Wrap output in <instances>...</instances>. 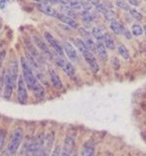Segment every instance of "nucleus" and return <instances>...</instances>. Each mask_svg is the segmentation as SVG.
Wrapping results in <instances>:
<instances>
[{
  "label": "nucleus",
  "instance_id": "f257e3e1",
  "mask_svg": "<svg viewBox=\"0 0 146 156\" xmlns=\"http://www.w3.org/2000/svg\"><path fill=\"white\" fill-rule=\"evenodd\" d=\"M21 66L23 71V77L26 84L27 89L32 91L34 95L39 98V99L44 98V96H45V90H44L40 81L37 79L35 73H34L33 69L29 66V63L27 62L24 57L21 58Z\"/></svg>",
  "mask_w": 146,
  "mask_h": 156
},
{
  "label": "nucleus",
  "instance_id": "f03ea898",
  "mask_svg": "<svg viewBox=\"0 0 146 156\" xmlns=\"http://www.w3.org/2000/svg\"><path fill=\"white\" fill-rule=\"evenodd\" d=\"M23 136H24V132H23V129L21 128V127H17V128L14 129V131L12 132V134L10 136V139H9L7 148H6L12 155L16 153L18 149L19 148V145L23 143Z\"/></svg>",
  "mask_w": 146,
  "mask_h": 156
},
{
  "label": "nucleus",
  "instance_id": "7ed1b4c3",
  "mask_svg": "<svg viewBox=\"0 0 146 156\" xmlns=\"http://www.w3.org/2000/svg\"><path fill=\"white\" fill-rule=\"evenodd\" d=\"M75 140L76 136L74 134H68L64 141H63V144L61 148V155L60 156H71L73 149H74L75 146Z\"/></svg>",
  "mask_w": 146,
  "mask_h": 156
},
{
  "label": "nucleus",
  "instance_id": "20e7f679",
  "mask_svg": "<svg viewBox=\"0 0 146 156\" xmlns=\"http://www.w3.org/2000/svg\"><path fill=\"white\" fill-rule=\"evenodd\" d=\"M55 61H56V63L58 67H61V69L64 71L68 76H74L75 74V67L73 66V65L68 62L66 58H64L63 56H58L57 55L56 58H55Z\"/></svg>",
  "mask_w": 146,
  "mask_h": 156
},
{
  "label": "nucleus",
  "instance_id": "39448f33",
  "mask_svg": "<svg viewBox=\"0 0 146 156\" xmlns=\"http://www.w3.org/2000/svg\"><path fill=\"white\" fill-rule=\"evenodd\" d=\"M17 83L13 80V78L10 76V74L7 72V70L4 73L3 77V96L6 99H10L12 96V93L14 88L16 87Z\"/></svg>",
  "mask_w": 146,
  "mask_h": 156
},
{
  "label": "nucleus",
  "instance_id": "423d86ee",
  "mask_svg": "<svg viewBox=\"0 0 146 156\" xmlns=\"http://www.w3.org/2000/svg\"><path fill=\"white\" fill-rule=\"evenodd\" d=\"M17 94H18V100L21 104H26L27 101V87L26 82L23 80V74L19 75L18 77V81H17Z\"/></svg>",
  "mask_w": 146,
  "mask_h": 156
},
{
  "label": "nucleus",
  "instance_id": "0eeeda50",
  "mask_svg": "<svg viewBox=\"0 0 146 156\" xmlns=\"http://www.w3.org/2000/svg\"><path fill=\"white\" fill-rule=\"evenodd\" d=\"M44 38H45V41L48 42L49 45H50L53 48V50L57 53V55H58V56H63V54H64V51H63L62 44H61L60 42H58L50 32H47V31L44 32Z\"/></svg>",
  "mask_w": 146,
  "mask_h": 156
},
{
  "label": "nucleus",
  "instance_id": "6e6552de",
  "mask_svg": "<svg viewBox=\"0 0 146 156\" xmlns=\"http://www.w3.org/2000/svg\"><path fill=\"white\" fill-rule=\"evenodd\" d=\"M81 55L83 56V58H85L86 62L88 63V66H90L91 70L94 72V73H96L97 71L99 70V62L96 61V58L95 57L94 53H92L91 51L89 50H86L85 52L81 53Z\"/></svg>",
  "mask_w": 146,
  "mask_h": 156
},
{
  "label": "nucleus",
  "instance_id": "1a4fd4ad",
  "mask_svg": "<svg viewBox=\"0 0 146 156\" xmlns=\"http://www.w3.org/2000/svg\"><path fill=\"white\" fill-rule=\"evenodd\" d=\"M63 51L66 54L67 58L73 62H79V55H78V52L76 51L75 47H73L72 44L69 42H63Z\"/></svg>",
  "mask_w": 146,
  "mask_h": 156
},
{
  "label": "nucleus",
  "instance_id": "9d476101",
  "mask_svg": "<svg viewBox=\"0 0 146 156\" xmlns=\"http://www.w3.org/2000/svg\"><path fill=\"white\" fill-rule=\"evenodd\" d=\"M33 39H34V42H35L36 46L39 50H41V52L46 57H48L49 58H53L52 52L50 51V49H49L45 39H42L40 36H38V35H33Z\"/></svg>",
  "mask_w": 146,
  "mask_h": 156
},
{
  "label": "nucleus",
  "instance_id": "9b49d317",
  "mask_svg": "<svg viewBox=\"0 0 146 156\" xmlns=\"http://www.w3.org/2000/svg\"><path fill=\"white\" fill-rule=\"evenodd\" d=\"M96 152V144L95 140H89L83 145L81 151V156H95Z\"/></svg>",
  "mask_w": 146,
  "mask_h": 156
},
{
  "label": "nucleus",
  "instance_id": "f8f14e48",
  "mask_svg": "<svg viewBox=\"0 0 146 156\" xmlns=\"http://www.w3.org/2000/svg\"><path fill=\"white\" fill-rule=\"evenodd\" d=\"M96 53L99 60L102 62H105V61H107V58H108L106 47L104 46V44L102 41H97L96 43Z\"/></svg>",
  "mask_w": 146,
  "mask_h": 156
},
{
  "label": "nucleus",
  "instance_id": "ddd939ff",
  "mask_svg": "<svg viewBox=\"0 0 146 156\" xmlns=\"http://www.w3.org/2000/svg\"><path fill=\"white\" fill-rule=\"evenodd\" d=\"M38 10L40 12H42L43 14L47 15V16H50V17H53V18H56L57 17L58 15V12L55 8H53L51 5H46V4H39L37 6Z\"/></svg>",
  "mask_w": 146,
  "mask_h": 156
},
{
  "label": "nucleus",
  "instance_id": "4468645a",
  "mask_svg": "<svg viewBox=\"0 0 146 156\" xmlns=\"http://www.w3.org/2000/svg\"><path fill=\"white\" fill-rule=\"evenodd\" d=\"M49 75H50V80L52 82L53 86L55 87L56 89H61L63 87V84H62L60 76H58V74L55 71V69L50 68V69H49Z\"/></svg>",
  "mask_w": 146,
  "mask_h": 156
},
{
  "label": "nucleus",
  "instance_id": "2eb2a0df",
  "mask_svg": "<svg viewBox=\"0 0 146 156\" xmlns=\"http://www.w3.org/2000/svg\"><path fill=\"white\" fill-rule=\"evenodd\" d=\"M57 19L60 20L61 23H65L66 26L70 27L71 28H78V23H77V22L75 21V20L70 18V17H68V16H66V15H64V14L58 13Z\"/></svg>",
  "mask_w": 146,
  "mask_h": 156
},
{
  "label": "nucleus",
  "instance_id": "dca6fc26",
  "mask_svg": "<svg viewBox=\"0 0 146 156\" xmlns=\"http://www.w3.org/2000/svg\"><path fill=\"white\" fill-rule=\"evenodd\" d=\"M105 31H104V29L100 27H92V37H95L97 41H102L103 40V38H104V35H105Z\"/></svg>",
  "mask_w": 146,
  "mask_h": 156
},
{
  "label": "nucleus",
  "instance_id": "f3484780",
  "mask_svg": "<svg viewBox=\"0 0 146 156\" xmlns=\"http://www.w3.org/2000/svg\"><path fill=\"white\" fill-rule=\"evenodd\" d=\"M124 26L121 23H119L117 20H113V21L110 22V28L111 30L113 31L115 34H122L123 33V30H124Z\"/></svg>",
  "mask_w": 146,
  "mask_h": 156
},
{
  "label": "nucleus",
  "instance_id": "a211bd4d",
  "mask_svg": "<svg viewBox=\"0 0 146 156\" xmlns=\"http://www.w3.org/2000/svg\"><path fill=\"white\" fill-rule=\"evenodd\" d=\"M103 44H104V46L107 48V49H109V50H114L115 49V42L113 40V38H112V36L110 35L109 33H105V35H104V38H103Z\"/></svg>",
  "mask_w": 146,
  "mask_h": 156
},
{
  "label": "nucleus",
  "instance_id": "6ab92c4d",
  "mask_svg": "<svg viewBox=\"0 0 146 156\" xmlns=\"http://www.w3.org/2000/svg\"><path fill=\"white\" fill-rule=\"evenodd\" d=\"M96 15L91 13V11H83L81 13V19L84 23H91L96 19Z\"/></svg>",
  "mask_w": 146,
  "mask_h": 156
},
{
  "label": "nucleus",
  "instance_id": "aec40b11",
  "mask_svg": "<svg viewBox=\"0 0 146 156\" xmlns=\"http://www.w3.org/2000/svg\"><path fill=\"white\" fill-rule=\"evenodd\" d=\"M83 42H84L85 46L87 47L88 50L91 51L92 53L96 52V43L92 39V37H90V38H84V39H83Z\"/></svg>",
  "mask_w": 146,
  "mask_h": 156
},
{
  "label": "nucleus",
  "instance_id": "412c9836",
  "mask_svg": "<svg viewBox=\"0 0 146 156\" xmlns=\"http://www.w3.org/2000/svg\"><path fill=\"white\" fill-rule=\"evenodd\" d=\"M118 52H119L120 55L125 58V60H128V58H130V52L128 50V48H127L124 44H120V45L118 46Z\"/></svg>",
  "mask_w": 146,
  "mask_h": 156
},
{
  "label": "nucleus",
  "instance_id": "4be33fe9",
  "mask_svg": "<svg viewBox=\"0 0 146 156\" xmlns=\"http://www.w3.org/2000/svg\"><path fill=\"white\" fill-rule=\"evenodd\" d=\"M131 34H134V36H140L143 34V28L140 27V24L135 23L131 27Z\"/></svg>",
  "mask_w": 146,
  "mask_h": 156
},
{
  "label": "nucleus",
  "instance_id": "5701e85b",
  "mask_svg": "<svg viewBox=\"0 0 146 156\" xmlns=\"http://www.w3.org/2000/svg\"><path fill=\"white\" fill-rule=\"evenodd\" d=\"M116 5L119 8L125 10V11H130V4L126 1V0H116Z\"/></svg>",
  "mask_w": 146,
  "mask_h": 156
},
{
  "label": "nucleus",
  "instance_id": "b1692460",
  "mask_svg": "<svg viewBox=\"0 0 146 156\" xmlns=\"http://www.w3.org/2000/svg\"><path fill=\"white\" fill-rule=\"evenodd\" d=\"M7 132L5 129H0V151L3 149V146L5 144V140H6Z\"/></svg>",
  "mask_w": 146,
  "mask_h": 156
},
{
  "label": "nucleus",
  "instance_id": "393cba45",
  "mask_svg": "<svg viewBox=\"0 0 146 156\" xmlns=\"http://www.w3.org/2000/svg\"><path fill=\"white\" fill-rule=\"evenodd\" d=\"M104 16V19L107 20V21H113V20H115V16L116 14L115 12L113 11V10H107V11L103 14Z\"/></svg>",
  "mask_w": 146,
  "mask_h": 156
},
{
  "label": "nucleus",
  "instance_id": "a878e982",
  "mask_svg": "<svg viewBox=\"0 0 146 156\" xmlns=\"http://www.w3.org/2000/svg\"><path fill=\"white\" fill-rule=\"evenodd\" d=\"M130 15L131 16V18H134L136 21H141L142 20V15H141L139 12H137L134 9H130Z\"/></svg>",
  "mask_w": 146,
  "mask_h": 156
},
{
  "label": "nucleus",
  "instance_id": "bb28decb",
  "mask_svg": "<svg viewBox=\"0 0 146 156\" xmlns=\"http://www.w3.org/2000/svg\"><path fill=\"white\" fill-rule=\"evenodd\" d=\"M78 30H79V32H80V34L81 35L84 37V38H90V37H92V34H91V32H89L87 30V29H85L84 27H78Z\"/></svg>",
  "mask_w": 146,
  "mask_h": 156
},
{
  "label": "nucleus",
  "instance_id": "cd10ccee",
  "mask_svg": "<svg viewBox=\"0 0 146 156\" xmlns=\"http://www.w3.org/2000/svg\"><path fill=\"white\" fill-rule=\"evenodd\" d=\"M5 57H6V50H1V52H0V74H1L2 65L5 60Z\"/></svg>",
  "mask_w": 146,
  "mask_h": 156
},
{
  "label": "nucleus",
  "instance_id": "c85d7f7f",
  "mask_svg": "<svg viewBox=\"0 0 146 156\" xmlns=\"http://www.w3.org/2000/svg\"><path fill=\"white\" fill-rule=\"evenodd\" d=\"M60 155H61V146L57 145V146H55V147L53 148L50 156H60Z\"/></svg>",
  "mask_w": 146,
  "mask_h": 156
},
{
  "label": "nucleus",
  "instance_id": "c756f323",
  "mask_svg": "<svg viewBox=\"0 0 146 156\" xmlns=\"http://www.w3.org/2000/svg\"><path fill=\"white\" fill-rule=\"evenodd\" d=\"M96 11H99V13H102V14H104L107 11V10H108L103 5V3H100L99 5H97V6L96 7Z\"/></svg>",
  "mask_w": 146,
  "mask_h": 156
},
{
  "label": "nucleus",
  "instance_id": "7c9ffc66",
  "mask_svg": "<svg viewBox=\"0 0 146 156\" xmlns=\"http://www.w3.org/2000/svg\"><path fill=\"white\" fill-rule=\"evenodd\" d=\"M54 4L68 5V4H69V0H54Z\"/></svg>",
  "mask_w": 146,
  "mask_h": 156
},
{
  "label": "nucleus",
  "instance_id": "2f4dec72",
  "mask_svg": "<svg viewBox=\"0 0 146 156\" xmlns=\"http://www.w3.org/2000/svg\"><path fill=\"white\" fill-rule=\"evenodd\" d=\"M112 65H113V66H114V68L115 69H118L119 68V66H120V65H119V60L117 58H112Z\"/></svg>",
  "mask_w": 146,
  "mask_h": 156
},
{
  "label": "nucleus",
  "instance_id": "473e14b6",
  "mask_svg": "<svg viewBox=\"0 0 146 156\" xmlns=\"http://www.w3.org/2000/svg\"><path fill=\"white\" fill-rule=\"evenodd\" d=\"M87 2L88 3H90L92 6H94V7H96L97 5H99L100 4V1L99 0H87Z\"/></svg>",
  "mask_w": 146,
  "mask_h": 156
},
{
  "label": "nucleus",
  "instance_id": "72a5a7b5",
  "mask_svg": "<svg viewBox=\"0 0 146 156\" xmlns=\"http://www.w3.org/2000/svg\"><path fill=\"white\" fill-rule=\"evenodd\" d=\"M122 34H123L124 36H126L128 39H130V37H131V32L129 31L126 27H124V30H123V33Z\"/></svg>",
  "mask_w": 146,
  "mask_h": 156
},
{
  "label": "nucleus",
  "instance_id": "f704fd0d",
  "mask_svg": "<svg viewBox=\"0 0 146 156\" xmlns=\"http://www.w3.org/2000/svg\"><path fill=\"white\" fill-rule=\"evenodd\" d=\"M127 2H128L129 4H130V5H133V6H138V5H139L138 0H128Z\"/></svg>",
  "mask_w": 146,
  "mask_h": 156
},
{
  "label": "nucleus",
  "instance_id": "c9c22d12",
  "mask_svg": "<svg viewBox=\"0 0 146 156\" xmlns=\"http://www.w3.org/2000/svg\"><path fill=\"white\" fill-rule=\"evenodd\" d=\"M6 5H7V2L5 1V0H0V8H1V9H5Z\"/></svg>",
  "mask_w": 146,
  "mask_h": 156
},
{
  "label": "nucleus",
  "instance_id": "e433bc0d",
  "mask_svg": "<svg viewBox=\"0 0 146 156\" xmlns=\"http://www.w3.org/2000/svg\"><path fill=\"white\" fill-rule=\"evenodd\" d=\"M0 156H12V154L10 153L7 149H5V150L3 151V152L1 153V155H0Z\"/></svg>",
  "mask_w": 146,
  "mask_h": 156
},
{
  "label": "nucleus",
  "instance_id": "4c0bfd02",
  "mask_svg": "<svg viewBox=\"0 0 146 156\" xmlns=\"http://www.w3.org/2000/svg\"><path fill=\"white\" fill-rule=\"evenodd\" d=\"M143 33H145L146 34V26L144 27V28H143Z\"/></svg>",
  "mask_w": 146,
  "mask_h": 156
},
{
  "label": "nucleus",
  "instance_id": "58836bf2",
  "mask_svg": "<svg viewBox=\"0 0 146 156\" xmlns=\"http://www.w3.org/2000/svg\"><path fill=\"white\" fill-rule=\"evenodd\" d=\"M34 1H36V2H40V3H41V0H34Z\"/></svg>",
  "mask_w": 146,
  "mask_h": 156
},
{
  "label": "nucleus",
  "instance_id": "ea45409f",
  "mask_svg": "<svg viewBox=\"0 0 146 156\" xmlns=\"http://www.w3.org/2000/svg\"><path fill=\"white\" fill-rule=\"evenodd\" d=\"M0 52H1V45H0Z\"/></svg>",
  "mask_w": 146,
  "mask_h": 156
},
{
  "label": "nucleus",
  "instance_id": "a19ab883",
  "mask_svg": "<svg viewBox=\"0 0 146 156\" xmlns=\"http://www.w3.org/2000/svg\"><path fill=\"white\" fill-rule=\"evenodd\" d=\"M107 156H111V155H107Z\"/></svg>",
  "mask_w": 146,
  "mask_h": 156
}]
</instances>
